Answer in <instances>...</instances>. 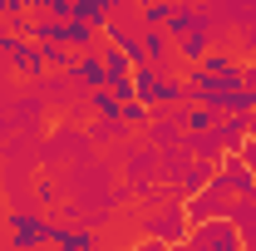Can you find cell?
Listing matches in <instances>:
<instances>
[{
	"label": "cell",
	"instance_id": "cell-13",
	"mask_svg": "<svg viewBox=\"0 0 256 251\" xmlns=\"http://www.w3.org/2000/svg\"><path fill=\"white\" fill-rule=\"evenodd\" d=\"M197 25H212V20H207L202 10H192V5H178V0H172V15H168V25H162V30L172 34V40H182V34L197 30Z\"/></svg>",
	"mask_w": 256,
	"mask_h": 251
},
{
	"label": "cell",
	"instance_id": "cell-29",
	"mask_svg": "<svg viewBox=\"0 0 256 251\" xmlns=\"http://www.w3.org/2000/svg\"><path fill=\"white\" fill-rule=\"evenodd\" d=\"M0 34H5V15H0Z\"/></svg>",
	"mask_w": 256,
	"mask_h": 251
},
{
	"label": "cell",
	"instance_id": "cell-21",
	"mask_svg": "<svg viewBox=\"0 0 256 251\" xmlns=\"http://www.w3.org/2000/svg\"><path fill=\"white\" fill-rule=\"evenodd\" d=\"M226 10H232V25H246V20H256V0H222Z\"/></svg>",
	"mask_w": 256,
	"mask_h": 251
},
{
	"label": "cell",
	"instance_id": "cell-25",
	"mask_svg": "<svg viewBox=\"0 0 256 251\" xmlns=\"http://www.w3.org/2000/svg\"><path fill=\"white\" fill-rule=\"evenodd\" d=\"M236 153L246 158V162H252V172H256V138H246V143H242V148H236Z\"/></svg>",
	"mask_w": 256,
	"mask_h": 251
},
{
	"label": "cell",
	"instance_id": "cell-31",
	"mask_svg": "<svg viewBox=\"0 0 256 251\" xmlns=\"http://www.w3.org/2000/svg\"><path fill=\"white\" fill-rule=\"evenodd\" d=\"M128 251H143V246H128Z\"/></svg>",
	"mask_w": 256,
	"mask_h": 251
},
{
	"label": "cell",
	"instance_id": "cell-15",
	"mask_svg": "<svg viewBox=\"0 0 256 251\" xmlns=\"http://www.w3.org/2000/svg\"><path fill=\"white\" fill-rule=\"evenodd\" d=\"M74 20H84V25H94V30H104L108 25V5H98V0H74V10H69Z\"/></svg>",
	"mask_w": 256,
	"mask_h": 251
},
{
	"label": "cell",
	"instance_id": "cell-10",
	"mask_svg": "<svg viewBox=\"0 0 256 251\" xmlns=\"http://www.w3.org/2000/svg\"><path fill=\"white\" fill-rule=\"evenodd\" d=\"M138 44H143V64L168 69V64L178 60V54H172V34H168V30H138ZM168 74H178V69H168Z\"/></svg>",
	"mask_w": 256,
	"mask_h": 251
},
{
	"label": "cell",
	"instance_id": "cell-9",
	"mask_svg": "<svg viewBox=\"0 0 256 251\" xmlns=\"http://www.w3.org/2000/svg\"><path fill=\"white\" fill-rule=\"evenodd\" d=\"M50 246H60V251H104V242L94 232L74 226V222H50Z\"/></svg>",
	"mask_w": 256,
	"mask_h": 251
},
{
	"label": "cell",
	"instance_id": "cell-8",
	"mask_svg": "<svg viewBox=\"0 0 256 251\" xmlns=\"http://www.w3.org/2000/svg\"><path fill=\"white\" fill-rule=\"evenodd\" d=\"M79 89H104L108 84V69H104V54L98 50H84V54H74V64L64 69Z\"/></svg>",
	"mask_w": 256,
	"mask_h": 251
},
{
	"label": "cell",
	"instance_id": "cell-26",
	"mask_svg": "<svg viewBox=\"0 0 256 251\" xmlns=\"http://www.w3.org/2000/svg\"><path fill=\"white\" fill-rule=\"evenodd\" d=\"M143 251H178V246H168V242H148V236H143Z\"/></svg>",
	"mask_w": 256,
	"mask_h": 251
},
{
	"label": "cell",
	"instance_id": "cell-27",
	"mask_svg": "<svg viewBox=\"0 0 256 251\" xmlns=\"http://www.w3.org/2000/svg\"><path fill=\"white\" fill-rule=\"evenodd\" d=\"M10 74H15V69H10V60H5V54H0V84H10Z\"/></svg>",
	"mask_w": 256,
	"mask_h": 251
},
{
	"label": "cell",
	"instance_id": "cell-1",
	"mask_svg": "<svg viewBox=\"0 0 256 251\" xmlns=\"http://www.w3.org/2000/svg\"><path fill=\"white\" fill-rule=\"evenodd\" d=\"M89 153H94V138H89V128L64 124V128H54V133L44 138L40 162H44V168H54V162H84Z\"/></svg>",
	"mask_w": 256,
	"mask_h": 251
},
{
	"label": "cell",
	"instance_id": "cell-17",
	"mask_svg": "<svg viewBox=\"0 0 256 251\" xmlns=\"http://www.w3.org/2000/svg\"><path fill=\"white\" fill-rule=\"evenodd\" d=\"M69 89H74V79H69L64 69H54V74H44V79H40V98H50V104H60Z\"/></svg>",
	"mask_w": 256,
	"mask_h": 251
},
{
	"label": "cell",
	"instance_id": "cell-24",
	"mask_svg": "<svg viewBox=\"0 0 256 251\" xmlns=\"http://www.w3.org/2000/svg\"><path fill=\"white\" fill-rule=\"evenodd\" d=\"M98 5H108V15H128V20H138V15H133V5H128V0H98Z\"/></svg>",
	"mask_w": 256,
	"mask_h": 251
},
{
	"label": "cell",
	"instance_id": "cell-4",
	"mask_svg": "<svg viewBox=\"0 0 256 251\" xmlns=\"http://www.w3.org/2000/svg\"><path fill=\"white\" fill-rule=\"evenodd\" d=\"M148 182H158V143H138V148H128V158H124V188H118V202L138 197V192L148 188Z\"/></svg>",
	"mask_w": 256,
	"mask_h": 251
},
{
	"label": "cell",
	"instance_id": "cell-14",
	"mask_svg": "<svg viewBox=\"0 0 256 251\" xmlns=\"http://www.w3.org/2000/svg\"><path fill=\"white\" fill-rule=\"evenodd\" d=\"M168 15H172V0H153V5H143V10H138V30H162Z\"/></svg>",
	"mask_w": 256,
	"mask_h": 251
},
{
	"label": "cell",
	"instance_id": "cell-2",
	"mask_svg": "<svg viewBox=\"0 0 256 251\" xmlns=\"http://www.w3.org/2000/svg\"><path fill=\"white\" fill-rule=\"evenodd\" d=\"M5 232H10V246H15V251H40V246H50V217H44L40 207H10Z\"/></svg>",
	"mask_w": 256,
	"mask_h": 251
},
{
	"label": "cell",
	"instance_id": "cell-11",
	"mask_svg": "<svg viewBox=\"0 0 256 251\" xmlns=\"http://www.w3.org/2000/svg\"><path fill=\"white\" fill-rule=\"evenodd\" d=\"M207 50H212V25H197V30H188L182 40H172V54H178V64H182V69H188V64H197Z\"/></svg>",
	"mask_w": 256,
	"mask_h": 251
},
{
	"label": "cell",
	"instance_id": "cell-3",
	"mask_svg": "<svg viewBox=\"0 0 256 251\" xmlns=\"http://www.w3.org/2000/svg\"><path fill=\"white\" fill-rule=\"evenodd\" d=\"M207 182H212V188H222L232 202H236V197H256V172H252V162L236 153V148L217 158V168H212V178H207Z\"/></svg>",
	"mask_w": 256,
	"mask_h": 251
},
{
	"label": "cell",
	"instance_id": "cell-28",
	"mask_svg": "<svg viewBox=\"0 0 256 251\" xmlns=\"http://www.w3.org/2000/svg\"><path fill=\"white\" fill-rule=\"evenodd\" d=\"M128 5H133V10H143V5H153V0H128Z\"/></svg>",
	"mask_w": 256,
	"mask_h": 251
},
{
	"label": "cell",
	"instance_id": "cell-30",
	"mask_svg": "<svg viewBox=\"0 0 256 251\" xmlns=\"http://www.w3.org/2000/svg\"><path fill=\"white\" fill-rule=\"evenodd\" d=\"M252 108H256V89H252Z\"/></svg>",
	"mask_w": 256,
	"mask_h": 251
},
{
	"label": "cell",
	"instance_id": "cell-18",
	"mask_svg": "<svg viewBox=\"0 0 256 251\" xmlns=\"http://www.w3.org/2000/svg\"><path fill=\"white\" fill-rule=\"evenodd\" d=\"M98 54H104V69H108V79H118V74H133V60H128L118 44H104Z\"/></svg>",
	"mask_w": 256,
	"mask_h": 251
},
{
	"label": "cell",
	"instance_id": "cell-23",
	"mask_svg": "<svg viewBox=\"0 0 256 251\" xmlns=\"http://www.w3.org/2000/svg\"><path fill=\"white\" fill-rule=\"evenodd\" d=\"M34 197H40V207H50V202L60 197V182H54V178H40V182H34Z\"/></svg>",
	"mask_w": 256,
	"mask_h": 251
},
{
	"label": "cell",
	"instance_id": "cell-16",
	"mask_svg": "<svg viewBox=\"0 0 256 251\" xmlns=\"http://www.w3.org/2000/svg\"><path fill=\"white\" fill-rule=\"evenodd\" d=\"M118 118H124V128H128V133H133V128H148V124H153V104H143V98H128Z\"/></svg>",
	"mask_w": 256,
	"mask_h": 251
},
{
	"label": "cell",
	"instance_id": "cell-5",
	"mask_svg": "<svg viewBox=\"0 0 256 251\" xmlns=\"http://www.w3.org/2000/svg\"><path fill=\"white\" fill-rule=\"evenodd\" d=\"M138 226H143V236H148V242H168V246L188 242V232H192V222H188V212H182V202L158 207V212H143V217H138Z\"/></svg>",
	"mask_w": 256,
	"mask_h": 251
},
{
	"label": "cell",
	"instance_id": "cell-32",
	"mask_svg": "<svg viewBox=\"0 0 256 251\" xmlns=\"http://www.w3.org/2000/svg\"><path fill=\"white\" fill-rule=\"evenodd\" d=\"M252 64H256V50H252Z\"/></svg>",
	"mask_w": 256,
	"mask_h": 251
},
{
	"label": "cell",
	"instance_id": "cell-12",
	"mask_svg": "<svg viewBox=\"0 0 256 251\" xmlns=\"http://www.w3.org/2000/svg\"><path fill=\"white\" fill-rule=\"evenodd\" d=\"M226 217L236 222V232H242L246 251H256V197H236V202L226 207Z\"/></svg>",
	"mask_w": 256,
	"mask_h": 251
},
{
	"label": "cell",
	"instance_id": "cell-19",
	"mask_svg": "<svg viewBox=\"0 0 256 251\" xmlns=\"http://www.w3.org/2000/svg\"><path fill=\"white\" fill-rule=\"evenodd\" d=\"M69 64H74L69 44H44V69H69Z\"/></svg>",
	"mask_w": 256,
	"mask_h": 251
},
{
	"label": "cell",
	"instance_id": "cell-20",
	"mask_svg": "<svg viewBox=\"0 0 256 251\" xmlns=\"http://www.w3.org/2000/svg\"><path fill=\"white\" fill-rule=\"evenodd\" d=\"M226 64H232V54H226V50H217V44H212V50H207V54L197 60V69H207V74H222Z\"/></svg>",
	"mask_w": 256,
	"mask_h": 251
},
{
	"label": "cell",
	"instance_id": "cell-7",
	"mask_svg": "<svg viewBox=\"0 0 256 251\" xmlns=\"http://www.w3.org/2000/svg\"><path fill=\"white\" fill-rule=\"evenodd\" d=\"M226 207H232V197H226L222 188H212V182H207V188H197L188 197V202H182V212H188V222H207V217H226Z\"/></svg>",
	"mask_w": 256,
	"mask_h": 251
},
{
	"label": "cell",
	"instance_id": "cell-6",
	"mask_svg": "<svg viewBox=\"0 0 256 251\" xmlns=\"http://www.w3.org/2000/svg\"><path fill=\"white\" fill-rule=\"evenodd\" d=\"M133 98H143L153 108H168V74L158 64H133Z\"/></svg>",
	"mask_w": 256,
	"mask_h": 251
},
{
	"label": "cell",
	"instance_id": "cell-22",
	"mask_svg": "<svg viewBox=\"0 0 256 251\" xmlns=\"http://www.w3.org/2000/svg\"><path fill=\"white\" fill-rule=\"evenodd\" d=\"M74 0H30V15H69Z\"/></svg>",
	"mask_w": 256,
	"mask_h": 251
}]
</instances>
